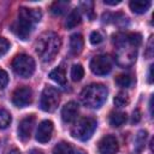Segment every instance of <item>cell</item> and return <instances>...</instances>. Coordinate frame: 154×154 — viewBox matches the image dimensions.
Returning <instances> with one entry per match:
<instances>
[{
	"label": "cell",
	"instance_id": "8",
	"mask_svg": "<svg viewBox=\"0 0 154 154\" xmlns=\"http://www.w3.org/2000/svg\"><path fill=\"white\" fill-rule=\"evenodd\" d=\"M90 70L97 76L107 75L112 70V59L106 54L96 55L90 61Z\"/></svg>",
	"mask_w": 154,
	"mask_h": 154
},
{
	"label": "cell",
	"instance_id": "23",
	"mask_svg": "<svg viewBox=\"0 0 154 154\" xmlns=\"http://www.w3.org/2000/svg\"><path fill=\"white\" fill-rule=\"evenodd\" d=\"M11 114L6 109L0 108V129H6L11 124Z\"/></svg>",
	"mask_w": 154,
	"mask_h": 154
},
{
	"label": "cell",
	"instance_id": "11",
	"mask_svg": "<svg viewBox=\"0 0 154 154\" xmlns=\"http://www.w3.org/2000/svg\"><path fill=\"white\" fill-rule=\"evenodd\" d=\"M35 125V116L30 114L23 118L18 126V137L22 141H28L31 136V131Z\"/></svg>",
	"mask_w": 154,
	"mask_h": 154
},
{
	"label": "cell",
	"instance_id": "21",
	"mask_svg": "<svg viewBox=\"0 0 154 154\" xmlns=\"http://www.w3.org/2000/svg\"><path fill=\"white\" fill-rule=\"evenodd\" d=\"M83 76H84V70H83L82 65L75 64L72 66V69H71V78H72V81L78 82V81H81L83 78Z\"/></svg>",
	"mask_w": 154,
	"mask_h": 154
},
{
	"label": "cell",
	"instance_id": "14",
	"mask_svg": "<svg viewBox=\"0 0 154 154\" xmlns=\"http://www.w3.org/2000/svg\"><path fill=\"white\" fill-rule=\"evenodd\" d=\"M83 45H84V41H83V37H82L81 34L71 35V37H70V51L73 55H77L82 52Z\"/></svg>",
	"mask_w": 154,
	"mask_h": 154
},
{
	"label": "cell",
	"instance_id": "1",
	"mask_svg": "<svg viewBox=\"0 0 154 154\" xmlns=\"http://www.w3.org/2000/svg\"><path fill=\"white\" fill-rule=\"evenodd\" d=\"M40 19H41V11L38 8L22 7L19 8L17 19L11 25V30L20 40H26L30 36L35 24L38 23Z\"/></svg>",
	"mask_w": 154,
	"mask_h": 154
},
{
	"label": "cell",
	"instance_id": "19",
	"mask_svg": "<svg viewBox=\"0 0 154 154\" xmlns=\"http://www.w3.org/2000/svg\"><path fill=\"white\" fill-rule=\"evenodd\" d=\"M53 154H73V148L67 142H60L54 147Z\"/></svg>",
	"mask_w": 154,
	"mask_h": 154
},
{
	"label": "cell",
	"instance_id": "7",
	"mask_svg": "<svg viewBox=\"0 0 154 154\" xmlns=\"http://www.w3.org/2000/svg\"><path fill=\"white\" fill-rule=\"evenodd\" d=\"M60 102V94L53 87H46L41 94L40 107L45 112H53L57 109Z\"/></svg>",
	"mask_w": 154,
	"mask_h": 154
},
{
	"label": "cell",
	"instance_id": "10",
	"mask_svg": "<svg viewBox=\"0 0 154 154\" xmlns=\"http://www.w3.org/2000/svg\"><path fill=\"white\" fill-rule=\"evenodd\" d=\"M100 154H116L118 152V141L113 135L103 136L97 144Z\"/></svg>",
	"mask_w": 154,
	"mask_h": 154
},
{
	"label": "cell",
	"instance_id": "4",
	"mask_svg": "<svg viewBox=\"0 0 154 154\" xmlns=\"http://www.w3.org/2000/svg\"><path fill=\"white\" fill-rule=\"evenodd\" d=\"M114 46L117 49V61L122 66L131 65L136 59L137 47L129 40L128 35H117L114 37Z\"/></svg>",
	"mask_w": 154,
	"mask_h": 154
},
{
	"label": "cell",
	"instance_id": "22",
	"mask_svg": "<svg viewBox=\"0 0 154 154\" xmlns=\"http://www.w3.org/2000/svg\"><path fill=\"white\" fill-rule=\"evenodd\" d=\"M114 105L117 107H124L129 103V95L125 91H119L114 97Z\"/></svg>",
	"mask_w": 154,
	"mask_h": 154
},
{
	"label": "cell",
	"instance_id": "33",
	"mask_svg": "<svg viewBox=\"0 0 154 154\" xmlns=\"http://www.w3.org/2000/svg\"><path fill=\"white\" fill-rule=\"evenodd\" d=\"M8 154H20V152H19L18 149H12V150H11Z\"/></svg>",
	"mask_w": 154,
	"mask_h": 154
},
{
	"label": "cell",
	"instance_id": "2",
	"mask_svg": "<svg viewBox=\"0 0 154 154\" xmlns=\"http://www.w3.org/2000/svg\"><path fill=\"white\" fill-rule=\"evenodd\" d=\"M61 46L60 37L53 31H46L40 35V37L35 42V51L38 58L45 61H52L58 54Z\"/></svg>",
	"mask_w": 154,
	"mask_h": 154
},
{
	"label": "cell",
	"instance_id": "26",
	"mask_svg": "<svg viewBox=\"0 0 154 154\" xmlns=\"http://www.w3.org/2000/svg\"><path fill=\"white\" fill-rule=\"evenodd\" d=\"M89 38H90V42L93 45H99V43H101L103 41V36H102V34L100 31H93L90 34Z\"/></svg>",
	"mask_w": 154,
	"mask_h": 154
},
{
	"label": "cell",
	"instance_id": "32",
	"mask_svg": "<svg viewBox=\"0 0 154 154\" xmlns=\"http://www.w3.org/2000/svg\"><path fill=\"white\" fill-rule=\"evenodd\" d=\"M152 71H153V65H152V66H150V69H149V75H148V76H149V77H148V82H149V83H152V82H153V77H152Z\"/></svg>",
	"mask_w": 154,
	"mask_h": 154
},
{
	"label": "cell",
	"instance_id": "13",
	"mask_svg": "<svg viewBox=\"0 0 154 154\" xmlns=\"http://www.w3.org/2000/svg\"><path fill=\"white\" fill-rule=\"evenodd\" d=\"M78 116V105L75 101L67 102L61 109V118L65 123H72Z\"/></svg>",
	"mask_w": 154,
	"mask_h": 154
},
{
	"label": "cell",
	"instance_id": "29",
	"mask_svg": "<svg viewBox=\"0 0 154 154\" xmlns=\"http://www.w3.org/2000/svg\"><path fill=\"white\" fill-rule=\"evenodd\" d=\"M140 118H141V116H140V111L138 109H136L135 112H134V117H132V122H138L140 120Z\"/></svg>",
	"mask_w": 154,
	"mask_h": 154
},
{
	"label": "cell",
	"instance_id": "3",
	"mask_svg": "<svg viewBox=\"0 0 154 154\" xmlns=\"http://www.w3.org/2000/svg\"><path fill=\"white\" fill-rule=\"evenodd\" d=\"M107 88L101 83H93L81 93V101L88 108H99L107 99Z\"/></svg>",
	"mask_w": 154,
	"mask_h": 154
},
{
	"label": "cell",
	"instance_id": "31",
	"mask_svg": "<svg viewBox=\"0 0 154 154\" xmlns=\"http://www.w3.org/2000/svg\"><path fill=\"white\" fill-rule=\"evenodd\" d=\"M106 5H118L120 2V0H117V1H111V0H105L103 1Z\"/></svg>",
	"mask_w": 154,
	"mask_h": 154
},
{
	"label": "cell",
	"instance_id": "20",
	"mask_svg": "<svg viewBox=\"0 0 154 154\" xmlns=\"http://www.w3.org/2000/svg\"><path fill=\"white\" fill-rule=\"evenodd\" d=\"M67 7H69V1H55L52 5L51 11H52L53 14L60 16V14H63L67 10Z\"/></svg>",
	"mask_w": 154,
	"mask_h": 154
},
{
	"label": "cell",
	"instance_id": "9",
	"mask_svg": "<svg viewBox=\"0 0 154 154\" xmlns=\"http://www.w3.org/2000/svg\"><path fill=\"white\" fill-rule=\"evenodd\" d=\"M32 101V90L29 87H19L12 94V102L17 107H26Z\"/></svg>",
	"mask_w": 154,
	"mask_h": 154
},
{
	"label": "cell",
	"instance_id": "6",
	"mask_svg": "<svg viewBox=\"0 0 154 154\" xmlns=\"http://www.w3.org/2000/svg\"><path fill=\"white\" fill-rule=\"evenodd\" d=\"M12 69L18 76L29 78L35 72V60L28 54H17L12 60Z\"/></svg>",
	"mask_w": 154,
	"mask_h": 154
},
{
	"label": "cell",
	"instance_id": "30",
	"mask_svg": "<svg viewBox=\"0 0 154 154\" xmlns=\"http://www.w3.org/2000/svg\"><path fill=\"white\" fill-rule=\"evenodd\" d=\"M152 43H153V37H150L149 43H148V51H147V55L152 57Z\"/></svg>",
	"mask_w": 154,
	"mask_h": 154
},
{
	"label": "cell",
	"instance_id": "17",
	"mask_svg": "<svg viewBox=\"0 0 154 154\" xmlns=\"http://www.w3.org/2000/svg\"><path fill=\"white\" fill-rule=\"evenodd\" d=\"M49 77H51V79H53L58 84H61V85L66 84V73H65L64 67H61V66L52 70L49 72Z\"/></svg>",
	"mask_w": 154,
	"mask_h": 154
},
{
	"label": "cell",
	"instance_id": "27",
	"mask_svg": "<svg viewBox=\"0 0 154 154\" xmlns=\"http://www.w3.org/2000/svg\"><path fill=\"white\" fill-rule=\"evenodd\" d=\"M8 49H10V42L6 38L0 37V57L5 55Z\"/></svg>",
	"mask_w": 154,
	"mask_h": 154
},
{
	"label": "cell",
	"instance_id": "28",
	"mask_svg": "<svg viewBox=\"0 0 154 154\" xmlns=\"http://www.w3.org/2000/svg\"><path fill=\"white\" fill-rule=\"evenodd\" d=\"M8 83V76H7V72L2 69H0V89L5 88Z\"/></svg>",
	"mask_w": 154,
	"mask_h": 154
},
{
	"label": "cell",
	"instance_id": "12",
	"mask_svg": "<svg viewBox=\"0 0 154 154\" xmlns=\"http://www.w3.org/2000/svg\"><path fill=\"white\" fill-rule=\"evenodd\" d=\"M52 134H53V123L51 120H43L37 128L36 140L41 143H46L52 138Z\"/></svg>",
	"mask_w": 154,
	"mask_h": 154
},
{
	"label": "cell",
	"instance_id": "5",
	"mask_svg": "<svg viewBox=\"0 0 154 154\" xmlns=\"http://www.w3.org/2000/svg\"><path fill=\"white\" fill-rule=\"evenodd\" d=\"M96 125L97 124L94 118H90V117L81 118L72 126L71 135L79 141H87L93 136V134L96 129Z\"/></svg>",
	"mask_w": 154,
	"mask_h": 154
},
{
	"label": "cell",
	"instance_id": "16",
	"mask_svg": "<svg viewBox=\"0 0 154 154\" xmlns=\"http://www.w3.org/2000/svg\"><path fill=\"white\" fill-rule=\"evenodd\" d=\"M130 8L132 10V12L135 13H144L147 12V10L150 7L152 2L149 0H134V1H130Z\"/></svg>",
	"mask_w": 154,
	"mask_h": 154
},
{
	"label": "cell",
	"instance_id": "25",
	"mask_svg": "<svg viewBox=\"0 0 154 154\" xmlns=\"http://www.w3.org/2000/svg\"><path fill=\"white\" fill-rule=\"evenodd\" d=\"M146 138H147V131H144V130L140 131V132H138V135L136 136V148H137V150H138V152L144 147Z\"/></svg>",
	"mask_w": 154,
	"mask_h": 154
},
{
	"label": "cell",
	"instance_id": "15",
	"mask_svg": "<svg viewBox=\"0 0 154 154\" xmlns=\"http://www.w3.org/2000/svg\"><path fill=\"white\" fill-rule=\"evenodd\" d=\"M79 23H81V13H79V11L77 8H75V10H72L69 13V16H67L64 25H65L66 29H73Z\"/></svg>",
	"mask_w": 154,
	"mask_h": 154
},
{
	"label": "cell",
	"instance_id": "18",
	"mask_svg": "<svg viewBox=\"0 0 154 154\" xmlns=\"http://www.w3.org/2000/svg\"><path fill=\"white\" fill-rule=\"evenodd\" d=\"M108 120H109V124L112 126H122L125 122H126V113L124 112H112L108 117Z\"/></svg>",
	"mask_w": 154,
	"mask_h": 154
},
{
	"label": "cell",
	"instance_id": "34",
	"mask_svg": "<svg viewBox=\"0 0 154 154\" xmlns=\"http://www.w3.org/2000/svg\"><path fill=\"white\" fill-rule=\"evenodd\" d=\"M30 154H43L42 152H40V150H32Z\"/></svg>",
	"mask_w": 154,
	"mask_h": 154
},
{
	"label": "cell",
	"instance_id": "24",
	"mask_svg": "<svg viewBox=\"0 0 154 154\" xmlns=\"http://www.w3.org/2000/svg\"><path fill=\"white\" fill-rule=\"evenodd\" d=\"M116 83L122 88H128V87L131 85L132 79L129 75H119V76L116 77Z\"/></svg>",
	"mask_w": 154,
	"mask_h": 154
}]
</instances>
